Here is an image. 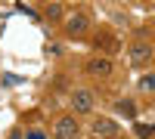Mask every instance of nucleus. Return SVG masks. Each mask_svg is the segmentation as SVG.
<instances>
[{
  "mask_svg": "<svg viewBox=\"0 0 155 139\" xmlns=\"http://www.w3.org/2000/svg\"><path fill=\"white\" fill-rule=\"evenodd\" d=\"M149 62H152V43L143 34H137V40L130 43V65L143 68V65H149Z\"/></svg>",
  "mask_w": 155,
  "mask_h": 139,
  "instance_id": "nucleus-1",
  "label": "nucleus"
},
{
  "mask_svg": "<svg viewBox=\"0 0 155 139\" xmlns=\"http://www.w3.org/2000/svg\"><path fill=\"white\" fill-rule=\"evenodd\" d=\"M115 71V62L109 56H90L87 59V74L90 77H112Z\"/></svg>",
  "mask_w": 155,
  "mask_h": 139,
  "instance_id": "nucleus-2",
  "label": "nucleus"
},
{
  "mask_svg": "<svg viewBox=\"0 0 155 139\" xmlns=\"http://www.w3.org/2000/svg\"><path fill=\"white\" fill-rule=\"evenodd\" d=\"M87 31H90V19H87V12H74V16H68L65 19V34L68 37H87Z\"/></svg>",
  "mask_w": 155,
  "mask_h": 139,
  "instance_id": "nucleus-3",
  "label": "nucleus"
},
{
  "mask_svg": "<svg viewBox=\"0 0 155 139\" xmlns=\"http://www.w3.org/2000/svg\"><path fill=\"white\" fill-rule=\"evenodd\" d=\"M78 121H74V115H62L56 124H53V136L56 139H78Z\"/></svg>",
  "mask_w": 155,
  "mask_h": 139,
  "instance_id": "nucleus-4",
  "label": "nucleus"
},
{
  "mask_svg": "<svg viewBox=\"0 0 155 139\" xmlns=\"http://www.w3.org/2000/svg\"><path fill=\"white\" fill-rule=\"evenodd\" d=\"M93 102H96V99H93L90 90H74L71 93V105H74L78 115H90V111H93Z\"/></svg>",
  "mask_w": 155,
  "mask_h": 139,
  "instance_id": "nucleus-5",
  "label": "nucleus"
},
{
  "mask_svg": "<svg viewBox=\"0 0 155 139\" xmlns=\"http://www.w3.org/2000/svg\"><path fill=\"white\" fill-rule=\"evenodd\" d=\"M90 130H93L96 136H102V139H112L115 133H118V124H115L112 118H96V121H93V127H90Z\"/></svg>",
  "mask_w": 155,
  "mask_h": 139,
  "instance_id": "nucleus-6",
  "label": "nucleus"
},
{
  "mask_svg": "<svg viewBox=\"0 0 155 139\" xmlns=\"http://www.w3.org/2000/svg\"><path fill=\"white\" fill-rule=\"evenodd\" d=\"M96 49H99V56H109V53L118 49V40H115L112 34H99L96 37Z\"/></svg>",
  "mask_w": 155,
  "mask_h": 139,
  "instance_id": "nucleus-7",
  "label": "nucleus"
},
{
  "mask_svg": "<svg viewBox=\"0 0 155 139\" xmlns=\"http://www.w3.org/2000/svg\"><path fill=\"white\" fill-rule=\"evenodd\" d=\"M115 111L134 121V118H137V102H134V99H118V102H115Z\"/></svg>",
  "mask_w": 155,
  "mask_h": 139,
  "instance_id": "nucleus-8",
  "label": "nucleus"
},
{
  "mask_svg": "<svg viewBox=\"0 0 155 139\" xmlns=\"http://www.w3.org/2000/svg\"><path fill=\"white\" fill-rule=\"evenodd\" d=\"M137 90L140 93H155V74H143L137 81Z\"/></svg>",
  "mask_w": 155,
  "mask_h": 139,
  "instance_id": "nucleus-9",
  "label": "nucleus"
},
{
  "mask_svg": "<svg viewBox=\"0 0 155 139\" xmlns=\"http://www.w3.org/2000/svg\"><path fill=\"white\" fill-rule=\"evenodd\" d=\"M134 130H137L140 139H152V136H155V124H137Z\"/></svg>",
  "mask_w": 155,
  "mask_h": 139,
  "instance_id": "nucleus-10",
  "label": "nucleus"
},
{
  "mask_svg": "<svg viewBox=\"0 0 155 139\" xmlns=\"http://www.w3.org/2000/svg\"><path fill=\"white\" fill-rule=\"evenodd\" d=\"M47 19L53 22V19H62V3H50L47 6Z\"/></svg>",
  "mask_w": 155,
  "mask_h": 139,
  "instance_id": "nucleus-11",
  "label": "nucleus"
},
{
  "mask_svg": "<svg viewBox=\"0 0 155 139\" xmlns=\"http://www.w3.org/2000/svg\"><path fill=\"white\" fill-rule=\"evenodd\" d=\"M25 139H47V133H44V130H28Z\"/></svg>",
  "mask_w": 155,
  "mask_h": 139,
  "instance_id": "nucleus-12",
  "label": "nucleus"
},
{
  "mask_svg": "<svg viewBox=\"0 0 155 139\" xmlns=\"http://www.w3.org/2000/svg\"><path fill=\"white\" fill-rule=\"evenodd\" d=\"M9 139H22V130H12V133H9Z\"/></svg>",
  "mask_w": 155,
  "mask_h": 139,
  "instance_id": "nucleus-13",
  "label": "nucleus"
}]
</instances>
